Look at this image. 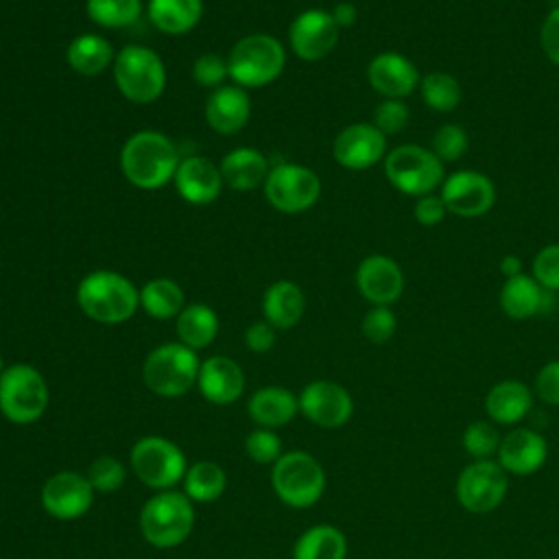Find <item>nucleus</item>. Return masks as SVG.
Here are the masks:
<instances>
[{
    "instance_id": "79ce46f5",
    "label": "nucleus",
    "mask_w": 559,
    "mask_h": 559,
    "mask_svg": "<svg viewBox=\"0 0 559 559\" xmlns=\"http://www.w3.org/2000/svg\"><path fill=\"white\" fill-rule=\"evenodd\" d=\"M531 275L542 288L559 293V242L546 245L535 253L531 262Z\"/></svg>"
},
{
    "instance_id": "58836bf2",
    "label": "nucleus",
    "mask_w": 559,
    "mask_h": 559,
    "mask_svg": "<svg viewBox=\"0 0 559 559\" xmlns=\"http://www.w3.org/2000/svg\"><path fill=\"white\" fill-rule=\"evenodd\" d=\"M467 144H469L467 131L456 122H445L432 133L428 148L445 164V162L461 159L467 151Z\"/></svg>"
},
{
    "instance_id": "37998d69",
    "label": "nucleus",
    "mask_w": 559,
    "mask_h": 559,
    "mask_svg": "<svg viewBox=\"0 0 559 559\" xmlns=\"http://www.w3.org/2000/svg\"><path fill=\"white\" fill-rule=\"evenodd\" d=\"M408 107L400 98H382L373 111V127L384 135H395L408 124Z\"/></svg>"
},
{
    "instance_id": "b1692460",
    "label": "nucleus",
    "mask_w": 559,
    "mask_h": 559,
    "mask_svg": "<svg viewBox=\"0 0 559 559\" xmlns=\"http://www.w3.org/2000/svg\"><path fill=\"white\" fill-rule=\"evenodd\" d=\"M251 116V100L240 85L216 87L205 103L207 124L223 135L240 131Z\"/></svg>"
},
{
    "instance_id": "1a4fd4ad",
    "label": "nucleus",
    "mask_w": 559,
    "mask_h": 559,
    "mask_svg": "<svg viewBox=\"0 0 559 559\" xmlns=\"http://www.w3.org/2000/svg\"><path fill=\"white\" fill-rule=\"evenodd\" d=\"M114 81L127 100L146 105L162 96L166 87V68L155 50L124 46L114 59Z\"/></svg>"
},
{
    "instance_id": "2f4dec72",
    "label": "nucleus",
    "mask_w": 559,
    "mask_h": 559,
    "mask_svg": "<svg viewBox=\"0 0 559 559\" xmlns=\"http://www.w3.org/2000/svg\"><path fill=\"white\" fill-rule=\"evenodd\" d=\"M66 59L74 72L83 76H94L111 63L114 48L105 37L96 33H83L68 44Z\"/></svg>"
},
{
    "instance_id": "603ef678",
    "label": "nucleus",
    "mask_w": 559,
    "mask_h": 559,
    "mask_svg": "<svg viewBox=\"0 0 559 559\" xmlns=\"http://www.w3.org/2000/svg\"><path fill=\"white\" fill-rule=\"evenodd\" d=\"M4 371V362H2V354H0V373Z\"/></svg>"
},
{
    "instance_id": "a878e982",
    "label": "nucleus",
    "mask_w": 559,
    "mask_h": 559,
    "mask_svg": "<svg viewBox=\"0 0 559 559\" xmlns=\"http://www.w3.org/2000/svg\"><path fill=\"white\" fill-rule=\"evenodd\" d=\"M299 413V400L284 386H262L247 402V415L260 428H282Z\"/></svg>"
},
{
    "instance_id": "a19ab883",
    "label": "nucleus",
    "mask_w": 559,
    "mask_h": 559,
    "mask_svg": "<svg viewBox=\"0 0 559 559\" xmlns=\"http://www.w3.org/2000/svg\"><path fill=\"white\" fill-rule=\"evenodd\" d=\"M395 330H397V317L389 306H371L360 321L362 336L373 345L389 343Z\"/></svg>"
},
{
    "instance_id": "393cba45",
    "label": "nucleus",
    "mask_w": 559,
    "mask_h": 559,
    "mask_svg": "<svg viewBox=\"0 0 559 559\" xmlns=\"http://www.w3.org/2000/svg\"><path fill=\"white\" fill-rule=\"evenodd\" d=\"M550 295L552 293L542 288L533 275L520 273V275L502 282L498 304H500V310L509 319L524 321V319H533V317L546 312Z\"/></svg>"
},
{
    "instance_id": "f257e3e1",
    "label": "nucleus",
    "mask_w": 559,
    "mask_h": 559,
    "mask_svg": "<svg viewBox=\"0 0 559 559\" xmlns=\"http://www.w3.org/2000/svg\"><path fill=\"white\" fill-rule=\"evenodd\" d=\"M179 162L173 140L151 129L133 133L120 151V168L140 190H159L166 186L175 177Z\"/></svg>"
},
{
    "instance_id": "c03bdc74",
    "label": "nucleus",
    "mask_w": 559,
    "mask_h": 559,
    "mask_svg": "<svg viewBox=\"0 0 559 559\" xmlns=\"http://www.w3.org/2000/svg\"><path fill=\"white\" fill-rule=\"evenodd\" d=\"M192 76L203 87H221L225 76H229L227 59H223L221 55H214V52L201 55L194 59Z\"/></svg>"
},
{
    "instance_id": "09e8293b",
    "label": "nucleus",
    "mask_w": 559,
    "mask_h": 559,
    "mask_svg": "<svg viewBox=\"0 0 559 559\" xmlns=\"http://www.w3.org/2000/svg\"><path fill=\"white\" fill-rule=\"evenodd\" d=\"M245 345L253 354H264L275 345V328L266 321H255L245 330Z\"/></svg>"
},
{
    "instance_id": "c9c22d12",
    "label": "nucleus",
    "mask_w": 559,
    "mask_h": 559,
    "mask_svg": "<svg viewBox=\"0 0 559 559\" xmlns=\"http://www.w3.org/2000/svg\"><path fill=\"white\" fill-rule=\"evenodd\" d=\"M92 22L105 28H122L138 22L142 13L140 0H87L85 4Z\"/></svg>"
},
{
    "instance_id": "6e6552de",
    "label": "nucleus",
    "mask_w": 559,
    "mask_h": 559,
    "mask_svg": "<svg viewBox=\"0 0 559 559\" xmlns=\"http://www.w3.org/2000/svg\"><path fill=\"white\" fill-rule=\"evenodd\" d=\"M129 461L135 478L153 491L175 489L188 472L183 450L162 435L140 437L131 445Z\"/></svg>"
},
{
    "instance_id": "5701e85b",
    "label": "nucleus",
    "mask_w": 559,
    "mask_h": 559,
    "mask_svg": "<svg viewBox=\"0 0 559 559\" xmlns=\"http://www.w3.org/2000/svg\"><path fill=\"white\" fill-rule=\"evenodd\" d=\"M535 402V393L528 384L515 378H507L496 382L485 395V413L487 419L496 426L515 428L531 413Z\"/></svg>"
},
{
    "instance_id": "8fccbe9b",
    "label": "nucleus",
    "mask_w": 559,
    "mask_h": 559,
    "mask_svg": "<svg viewBox=\"0 0 559 559\" xmlns=\"http://www.w3.org/2000/svg\"><path fill=\"white\" fill-rule=\"evenodd\" d=\"M332 17L336 22L338 28H349L356 24L358 20V11L352 2H338L334 9H332Z\"/></svg>"
},
{
    "instance_id": "3c124183",
    "label": "nucleus",
    "mask_w": 559,
    "mask_h": 559,
    "mask_svg": "<svg viewBox=\"0 0 559 559\" xmlns=\"http://www.w3.org/2000/svg\"><path fill=\"white\" fill-rule=\"evenodd\" d=\"M500 273L504 275V280L509 277H515L520 273H524V264H522V258L515 255V253H507L500 258V264H498Z\"/></svg>"
},
{
    "instance_id": "ddd939ff",
    "label": "nucleus",
    "mask_w": 559,
    "mask_h": 559,
    "mask_svg": "<svg viewBox=\"0 0 559 559\" xmlns=\"http://www.w3.org/2000/svg\"><path fill=\"white\" fill-rule=\"evenodd\" d=\"M96 491L92 489L85 474L74 469H61L46 478L39 491V502L44 511L61 522L83 518L94 504Z\"/></svg>"
},
{
    "instance_id": "f8f14e48",
    "label": "nucleus",
    "mask_w": 559,
    "mask_h": 559,
    "mask_svg": "<svg viewBox=\"0 0 559 559\" xmlns=\"http://www.w3.org/2000/svg\"><path fill=\"white\" fill-rule=\"evenodd\" d=\"M264 197L275 210L297 214L319 201L321 179L314 170L301 164L282 162L269 170L264 181Z\"/></svg>"
},
{
    "instance_id": "2eb2a0df",
    "label": "nucleus",
    "mask_w": 559,
    "mask_h": 559,
    "mask_svg": "<svg viewBox=\"0 0 559 559\" xmlns=\"http://www.w3.org/2000/svg\"><path fill=\"white\" fill-rule=\"evenodd\" d=\"M299 400V413L319 428H341L354 415L352 393L334 380H312L308 382Z\"/></svg>"
},
{
    "instance_id": "dca6fc26",
    "label": "nucleus",
    "mask_w": 559,
    "mask_h": 559,
    "mask_svg": "<svg viewBox=\"0 0 559 559\" xmlns=\"http://www.w3.org/2000/svg\"><path fill=\"white\" fill-rule=\"evenodd\" d=\"M338 33L341 28L336 26L332 13L323 9H308L293 20L288 28V41L299 59L319 61L334 50Z\"/></svg>"
},
{
    "instance_id": "9b49d317",
    "label": "nucleus",
    "mask_w": 559,
    "mask_h": 559,
    "mask_svg": "<svg viewBox=\"0 0 559 559\" xmlns=\"http://www.w3.org/2000/svg\"><path fill=\"white\" fill-rule=\"evenodd\" d=\"M509 491V474L496 459L469 461L456 476L454 493L459 504L476 515L496 511Z\"/></svg>"
},
{
    "instance_id": "c85d7f7f",
    "label": "nucleus",
    "mask_w": 559,
    "mask_h": 559,
    "mask_svg": "<svg viewBox=\"0 0 559 559\" xmlns=\"http://www.w3.org/2000/svg\"><path fill=\"white\" fill-rule=\"evenodd\" d=\"M347 537L341 528L332 524H314L306 528L295 546L293 559H345Z\"/></svg>"
},
{
    "instance_id": "aec40b11",
    "label": "nucleus",
    "mask_w": 559,
    "mask_h": 559,
    "mask_svg": "<svg viewBox=\"0 0 559 559\" xmlns=\"http://www.w3.org/2000/svg\"><path fill=\"white\" fill-rule=\"evenodd\" d=\"M367 81L380 96L404 100L419 87L421 76L406 55L389 50L369 61Z\"/></svg>"
},
{
    "instance_id": "bb28decb",
    "label": "nucleus",
    "mask_w": 559,
    "mask_h": 559,
    "mask_svg": "<svg viewBox=\"0 0 559 559\" xmlns=\"http://www.w3.org/2000/svg\"><path fill=\"white\" fill-rule=\"evenodd\" d=\"M262 312H264V321L271 323L275 330L295 328L306 312L304 290L288 280H280L271 284L262 299Z\"/></svg>"
},
{
    "instance_id": "cd10ccee",
    "label": "nucleus",
    "mask_w": 559,
    "mask_h": 559,
    "mask_svg": "<svg viewBox=\"0 0 559 559\" xmlns=\"http://www.w3.org/2000/svg\"><path fill=\"white\" fill-rule=\"evenodd\" d=\"M221 175L223 181L240 192L253 190L258 186H264L269 175V162L266 157L251 146H240L227 153L221 162Z\"/></svg>"
},
{
    "instance_id": "c756f323",
    "label": "nucleus",
    "mask_w": 559,
    "mask_h": 559,
    "mask_svg": "<svg viewBox=\"0 0 559 559\" xmlns=\"http://www.w3.org/2000/svg\"><path fill=\"white\" fill-rule=\"evenodd\" d=\"M203 15V0H148L153 26L168 35L192 31Z\"/></svg>"
},
{
    "instance_id": "49530a36",
    "label": "nucleus",
    "mask_w": 559,
    "mask_h": 559,
    "mask_svg": "<svg viewBox=\"0 0 559 559\" xmlns=\"http://www.w3.org/2000/svg\"><path fill=\"white\" fill-rule=\"evenodd\" d=\"M445 216H448V207H445L443 199L439 197V192L417 197L413 203V218L424 227L441 225Z\"/></svg>"
},
{
    "instance_id": "6ab92c4d",
    "label": "nucleus",
    "mask_w": 559,
    "mask_h": 559,
    "mask_svg": "<svg viewBox=\"0 0 559 559\" xmlns=\"http://www.w3.org/2000/svg\"><path fill=\"white\" fill-rule=\"evenodd\" d=\"M356 288L369 304L391 306L404 293V271L393 258L371 253L356 269Z\"/></svg>"
},
{
    "instance_id": "473e14b6",
    "label": "nucleus",
    "mask_w": 559,
    "mask_h": 559,
    "mask_svg": "<svg viewBox=\"0 0 559 559\" xmlns=\"http://www.w3.org/2000/svg\"><path fill=\"white\" fill-rule=\"evenodd\" d=\"M183 493L192 502H214L218 500L227 489V474L225 469L214 461H197L188 465V472L181 480Z\"/></svg>"
},
{
    "instance_id": "e433bc0d",
    "label": "nucleus",
    "mask_w": 559,
    "mask_h": 559,
    "mask_svg": "<svg viewBox=\"0 0 559 559\" xmlns=\"http://www.w3.org/2000/svg\"><path fill=\"white\" fill-rule=\"evenodd\" d=\"M500 441H502V435L498 432V426L489 419H476L467 424L461 435L463 450L472 461L496 459Z\"/></svg>"
},
{
    "instance_id": "4be33fe9",
    "label": "nucleus",
    "mask_w": 559,
    "mask_h": 559,
    "mask_svg": "<svg viewBox=\"0 0 559 559\" xmlns=\"http://www.w3.org/2000/svg\"><path fill=\"white\" fill-rule=\"evenodd\" d=\"M175 188L177 192L192 205L212 203L223 188L221 168L201 155L183 157L175 170Z\"/></svg>"
},
{
    "instance_id": "20e7f679",
    "label": "nucleus",
    "mask_w": 559,
    "mask_h": 559,
    "mask_svg": "<svg viewBox=\"0 0 559 559\" xmlns=\"http://www.w3.org/2000/svg\"><path fill=\"white\" fill-rule=\"evenodd\" d=\"M325 469L306 450H288L271 465V487L290 509L314 507L325 491Z\"/></svg>"
},
{
    "instance_id": "72a5a7b5",
    "label": "nucleus",
    "mask_w": 559,
    "mask_h": 559,
    "mask_svg": "<svg viewBox=\"0 0 559 559\" xmlns=\"http://www.w3.org/2000/svg\"><path fill=\"white\" fill-rule=\"evenodd\" d=\"M140 306L153 319H177L186 306V297L175 280L155 277L140 288Z\"/></svg>"
},
{
    "instance_id": "423d86ee",
    "label": "nucleus",
    "mask_w": 559,
    "mask_h": 559,
    "mask_svg": "<svg viewBox=\"0 0 559 559\" xmlns=\"http://www.w3.org/2000/svg\"><path fill=\"white\" fill-rule=\"evenodd\" d=\"M201 360L183 343H164L155 347L142 365L146 389L159 397H179L197 386Z\"/></svg>"
},
{
    "instance_id": "a211bd4d",
    "label": "nucleus",
    "mask_w": 559,
    "mask_h": 559,
    "mask_svg": "<svg viewBox=\"0 0 559 559\" xmlns=\"http://www.w3.org/2000/svg\"><path fill=\"white\" fill-rule=\"evenodd\" d=\"M548 443L542 432L515 426L502 435L496 461L509 476H533L546 465Z\"/></svg>"
},
{
    "instance_id": "412c9836",
    "label": "nucleus",
    "mask_w": 559,
    "mask_h": 559,
    "mask_svg": "<svg viewBox=\"0 0 559 559\" xmlns=\"http://www.w3.org/2000/svg\"><path fill=\"white\" fill-rule=\"evenodd\" d=\"M197 389L210 404L229 406L245 391V373L236 360L227 356H210L199 367Z\"/></svg>"
},
{
    "instance_id": "4468645a",
    "label": "nucleus",
    "mask_w": 559,
    "mask_h": 559,
    "mask_svg": "<svg viewBox=\"0 0 559 559\" xmlns=\"http://www.w3.org/2000/svg\"><path fill=\"white\" fill-rule=\"evenodd\" d=\"M439 197L443 199L448 214L478 218L493 207L496 188L493 181L478 170H454L452 175H445Z\"/></svg>"
},
{
    "instance_id": "de8ad7c7",
    "label": "nucleus",
    "mask_w": 559,
    "mask_h": 559,
    "mask_svg": "<svg viewBox=\"0 0 559 559\" xmlns=\"http://www.w3.org/2000/svg\"><path fill=\"white\" fill-rule=\"evenodd\" d=\"M539 46L552 66H559V4L548 11L539 28Z\"/></svg>"
},
{
    "instance_id": "9d476101",
    "label": "nucleus",
    "mask_w": 559,
    "mask_h": 559,
    "mask_svg": "<svg viewBox=\"0 0 559 559\" xmlns=\"http://www.w3.org/2000/svg\"><path fill=\"white\" fill-rule=\"evenodd\" d=\"M286 63L284 46L271 35L242 37L227 57L229 76L240 87H262L275 81Z\"/></svg>"
},
{
    "instance_id": "0eeeda50",
    "label": "nucleus",
    "mask_w": 559,
    "mask_h": 559,
    "mask_svg": "<svg viewBox=\"0 0 559 559\" xmlns=\"http://www.w3.org/2000/svg\"><path fill=\"white\" fill-rule=\"evenodd\" d=\"M384 175L389 183L406 197H424L439 192L445 170L443 162L426 146L400 144L384 157Z\"/></svg>"
},
{
    "instance_id": "7c9ffc66",
    "label": "nucleus",
    "mask_w": 559,
    "mask_h": 559,
    "mask_svg": "<svg viewBox=\"0 0 559 559\" xmlns=\"http://www.w3.org/2000/svg\"><path fill=\"white\" fill-rule=\"evenodd\" d=\"M179 343L190 349H203L212 345L218 334V314L205 304H190L175 319Z\"/></svg>"
},
{
    "instance_id": "f3484780",
    "label": "nucleus",
    "mask_w": 559,
    "mask_h": 559,
    "mask_svg": "<svg viewBox=\"0 0 559 559\" xmlns=\"http://www.w3.org/2000/svg\"><path fill=\"white\" fill-rule=\"evenodd\" d=\"M386 135L371 122L347 124L332 144L334 159L347 170H367L386 157Z\"/></svg>"
},
{
    "instance_id": "39448f33",
    "label": "nucleus",
    "mask_w": 559,
    "mask_h": 559,
    "mask_svg": "<svg viewBox=\"0 0 559 559\" xmlns=\"http://www.w3.org/2000/svg\"><path fill=\"white\" fill-rule=\"evenodd\" d=\"M48 384L39 369L26 362L4 367L0 373V413L17 426L35 424L48 408Z\"/></svg>"
},
{
    "instance_id": "7ed1b4c3",
    "label": "nucleus",
    "mask_w": 559,
    "mask_h": 559,
    "mask_svg": "<svg viewBox=\"0 0 559 559\" xmlns=\"http://www.w3.org/2000/svg\"><path fill=\"white\" fill-rule=\"evenodd\" d=\"M76 304L96 323L116 325L131 319L140 306V290L116 271H94L76 288Z\"/></svg>"
},
{
    "instance_id": "4c0bfd02",
    "label": "nucleus",
    "mask_w": 559,
    "mask_h": 559,
    "mask_svg": "<svg viewBox=\"0 0 559 559\" xmlns=\"http://www.w3.org/2000/svg\"><path fill=\"white\" fill-rule=\"evenodd\" d=\"M85 476L96 493H116L127 480V467L116 456L103 454L90 463Z\"/></svg>"
},
{
    "instance_id": "f03ea898",
    "label": "nucleus",
    "mask_w": 559,
    "mask_h": 559,
    "mask_svg": "<svg viewBox=\"0 0 559 559\" xmlns=\"http://www.w3.org/2000/svg\"><path fill=\"white\" fill-rule=\"evenodd\" d=\"M140 533L153 548L181 546L194 528V502L179 489L155 491L140 509Z\"/></svg>"
},
{
    "instance_id": "f704fd0d",
    "label": "nucleus",
    "mask_w": 559,
    "mask_h": 559,
    "mask_svg": "<svg viewBox=\"0 0 559 559\" xmlns=\"http://www.w3.org/2000/svg\"><path fill=\"white\" fill-rule=\"evenodd\" d=\"M419 94H421V100L426 103V107H430L432 111H439V114H448V111L456 109L463 98V90H461V83L456 81V76L450 72H441V70L428 72L421 76Z\"/></svg>"
},
{
    "instance_id": "a18cd8bd",
    "label": "nucleus",
    "mask_w": 559,
    "mask_h": 559,
    "mask_svg": "<svg viewBox=\"0 0 559 559\" xmlns=\"http://www.w3.org/2000/svg\"><path fill=\"white\" fill-rule=\"evenodd\" d=\"M533 393L548 406H559V358L548 360L535 373Z\"/></svg>"
},
{
    "instance_id": "ea45409f",
    "label": "nucleus",
    "mask_w": 559,
    "mask_h": 559,
    "mask_svg": "<svg viewBox=\"0 0 559 559\" xmlns=\"http://www.w3.org/2000/svg\"><path fill=\"white\" fill-rule=\"evenodd\" d=\"M245 452L260 465H273L284 454V445L275 430L258 426L245 437Z\"/></svg>"
}]
</instances>
